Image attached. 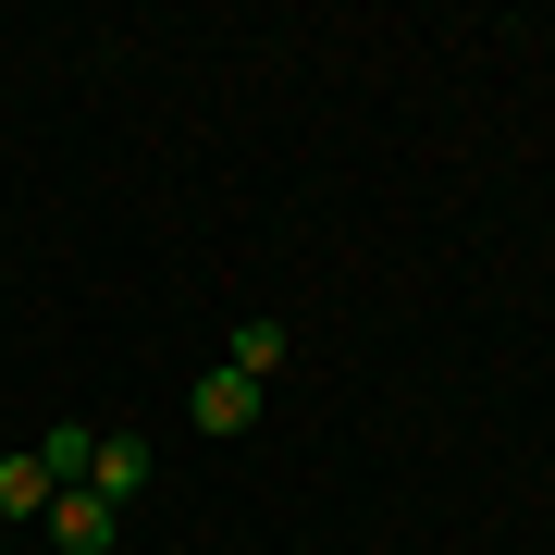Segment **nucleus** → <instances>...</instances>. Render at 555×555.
Returning a JSON list of instances; mask_svg holds the SVG:
<instances>
[{"instance_id": "nucleus-1", "label": "nucleus", "mask_w": 555, "mask_h": 555, "mask_svg": "<svg viewBox=\"0 0 555 555\" xmlns=\"http://www.w3.org/2000/svg\"><path fill=\"white\" fill-rule=\"evenodd\" d=\"M38 531H50L62 555H112V543H124V506H112V494H87V481H75V494H50V518H38Z\"/></svg>"}, {"instance_id": "nucleus-2", "label": "nucleus", "mask_w": 555, "mask_h": 555, "mask_svg": "<svg viewBox=\"0 0 555 555\" xmlns=\"http://www.w3.org/2000/svg\"><path fill=\"white\" fill-rule=\"evenodd\" d=\"M149 469H160V456H149V433H100V469H87V494L137 506V494H149Z\"/></svg>"}, {"instance_id": "nucleus-3", "label": "nucleus", "mask_w": 555, "mask_h": 555, "mask_svg": "<svg viewBox=\"0 0 555 555\" xmlns=\"http://www.w3.org/2000/svg\"><path fill=\"white\" fill-rule=\"evenodd\" d=\"M198 433H259V383L247 371H198Z\"/></svg>"}, {"instance_id": "nucleus-4", "label": "nucleus", "mask_w": 555, "mask_h": 555, "mask_svg": "<svg viewBox=\"0 0 555 555\" xmlns=\"http://www.w3.org/2000/svg\"><path fill=\"white\" fill-rule=\"evenodd\" d=\"M50 494H62V481L38 469V444H25V456H0V518H50Z\"/></svg>"}, {"instance_id": "nucleus-5", "label": "nucleus", "mask_w": 555, "mask_h": 555, "mask_svg": "<svg viewBox=\"0 0 555 555\" xmlns=\"http://www.w3.org/2000/svg\"><path fill=\"white\" fill-rule=\"evenodd\" d=\"M38 469L62 481V494H75V481L100 469V433H87V420H62V433H38Z\"/></svg>"}, {"instance_id": "nucleus-6", "label": "nucleus", "mask_w": 555, "mask_h": 555, "mask_svg": "<svg viewBox=\"0 0 555 555\" xmlns=\"http://www.w3.org/2000/svg\"><path fill=\"white\" fill-rule=\"evenodd\" d=\"M284 346H297V334H284V321H235V346H222V371L272 383V371H284Z\"/></svg>"}]
</instances>
